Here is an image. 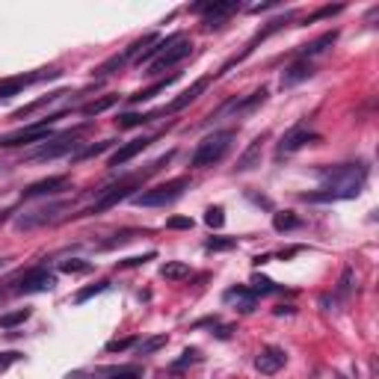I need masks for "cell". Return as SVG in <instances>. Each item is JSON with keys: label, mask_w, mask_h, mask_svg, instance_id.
I'll return each instance as SVG.
<instances>
[{"label": "cell", "mask_w": 379, "mask_h": 379, "mask_svg": "<svg viewBox=\"0 0 379 379\" xmlns=\"http://www.w3.org/2000/svg\"><path fill=\"white\" fill-rule=\"evenodd\" d=\"M152 143H154V139H152V136H139V139H131V143L119 145V148H116V152H113V154H110V161H107V163H110V166H113V169H116V166H125L127 161H134V157H136L139 152H145V148H148V145H152Z\"/></svg>", "instance_id": "obj_13"}, {"label": "cell", "mask_w": 379, "mask_h": 379, "mask_svg": "<svg viewBox=\"0 0 379 379\" xmlns=\"http://www.w3.org/2000/svg\"><path fill=\"white\" fill-rule=\"evenodd\" d=\"M116 101H119V95H101V98H95V101L83 104L81 113H83V116H101V113H107V110L113 107Z\"/></svg>", "instance_id": "obj_21"}, {"label": "cell", "mask_w": 379, "mask_h": 379, "mask_svg": "<svg viewBox=\"0 0 379 379\" xmlns=\"http://www.w3.org/2000/svg\"><path fill=\"white\" fill-rule=\"evenodd\" d=\"M54 77H59V68H39V72H30V74L6 77V81H0V101H3V98H12L18 92H24V89L33 86V83L54 81Z\"/></svg>", "instance_id": "obj_6"}, {"label": "cell", "mask_w": 379, "mask_h": 379, "mask_svg": "<svg viewBox=\"0 0 379 379\" xmlns=\"http://www.w3.org/2000/svg\"><path fill=\"white\" fill-rule=\"evenodd\" d=\"M166 228H193V219L190 216H172V219H166Z\"/></svg>", "instance_id": "obj_40"}, {"label": "cell", "mask_w": 379, "mask_h": 379, "mask_svg": "<svg viewBox=\"0 0 379 379\" xmlns=\"http://www.w3.org/2000/svg\"><path fill=\"white\" fill-rule=\"evenodd\" d=\"M335 42H338V30H329V33H323L320 39H314L311 45H303V48H299V59H308V57L323 54L326 48H332Z\"/></svg>", "instance_id": "obj_18"}, {"label": "cell", "mask_w": 379, "mask_h": 379, "mask_svg": "<svg viewBox=\"0 0 379 379\" xmlns=\"http://www.w3.org/2000/svg\"><path fill=\"white\" fill-rule=\"evenodd\" d=\"M12 214V211H0V223H6V216Z\"/></svg>", "instance_id": "obj_45"}, {"label": "cell", "mask_w": 379, "mask_h": 379, "mask_svg": "<svg viewBox=\"0 0 379 379\" xmlns=\"http://www.w3.org/2000/svg\"><path fill=\"white\" fill-rule=\"evenodd\" d=\"M125 63H127V59H125V54H116V57H110L107 63H104L101 68H98V77H107V74H113L116 68H122Z\"/></svg>", "instance_id": "obj_36"}, {"label": "cell", "mask_w": 379, "mask_h": 379, "mask_svg": "<svg viewBox=\"0 0 379 379\" xmlns=\"http://www.w3.org/2000/svg\"><path fill=\"white\" fill-rule=\"evenodd\" d=\"M273 228L276 232H294V228H303V219L294 211H282V214H273Z\"/></svg>", "instance_id": "obj_22"}, {"label": "cell", "mask_w": 379, "mask_h": 379, "mask_svg": "<svg viewBox=\"0 0 379 379\" xmlns=\"http://www.w3.org/2000/svg\"><path fill=\"white\" fill-rule=\"evenodd\" d=\"M86 131V125L83 127H74V131H65L63 136H51L48 143H42L36 148L33 154V161H57V157H65V154H77V148H81V134Z\"/></svg>", "instance_id": "obj_4"}, {"label": "cell", "mask_w": 379, "mask_h": 379, "mask_svg": "<svg viewBox=\"0 0 379 379\" xmlns=\"http://www.w3.org/2000/svg\"><path fill=\"white\" fill-rule=\"evenodd\" d=\"M166 341H169L166 335H154V338H148L145 344H139V356H152V353H157L161 347H166Z\"/></svg>", "instance_id": "obj_32"}, {"label": "cell", "mask_w": 379, "mask_h": 379, "mask_svg": "<svg viewBox=\"0 0 379 379\" xmlns=\"http://www.w3.org/2000/svg\"><path fill=\"white\" fill-rule=\"evenodd\" d=\"M136 234H139L136 228H125V232H119V234H113V237H110V240H104V243L98 246V249H101V252H110V249H116V246H125V243H131Z\"/></svg>", "instance_id": "obj_25"}, {"label": "cell", "mask_w": 379, "mask_h": 379, "mask_svg": "<svg viewBox=\"0 0 379 379\" xmlns=\"http://www.w3.org/2000/svg\"><path fill=\"white\" fill-rule=\"evenodd\" d=\"M249 291H252V294L258 296V294H278V291H282V287H278V285L273 282V278L255 276V278H252V287H249Z\"/></svg>", "instance_id": "obj_28"}, {"label": "cell", "mask_w": 379, "mask_h": 379, "mask_svg": "<svg viewBox=\"0 0 379 379\" xmlns=\"http://www.w3.org/2000/svg\"><path fill=\"white\" fill-rule=\"evenodd\" d=\"M258 163H261V136H258L255 143L240 154V161H237V172H249V169H255Z\"/></svg>", "instance_id": "obj_20"}, {"label": "cell", "mask_w": 379, "mask_h": 379, "mask_svg": "<svg viewBox=\"0 0 379 379\" xmlns=\"http://www.w3.org/2000/svg\"><path fill=\"white\" fill-rule=\"evenodd\" d=\"M113 379H143V373L136 371V367H122V371H116Z\"/></svg>", "instance_id": "obj_41"}, {"label": "cell", "mask_w": 379, "mask_h": 379, "mask_svg": "<svg viewBox=\"0 0 379 379\" xmlns=\"http://www.w3.org/2000/svg\"><path fill=\"white\" fill-rule=\"evenodd\" d=\"M161 276L169 278V282H178V278H187L190 276V267L184 261H166L161 267Z\"/></svg>", "instance_id": "obj_23"}, {"label": "cell", "mask_w": 379, "mask_h": 379, "mask_svg": "<svg viewBox=\"0 0 379 379\" xmlns=\"http://www.w3.org/2000/svg\"><path fill=\"white\" fill-rule=\"evenodd\" d=\"M338 12H344V3H335V6H323V9H317L314 15H308L303 24H314V21H320V18H332Z\"/></svg>", "instance_id": "obj_33"}, {"label": "cell", "mask_w": 379, "mask_h": 379, "mask_svg": "<svg viewBox=\"0 0 379 379\" xmlns=\"http://www.w3.org/2000/svg\"><path fill=\"white\" fill-rule=\"evenodd\" d=\"M119 145L116 139H104V143H98V145H89V148H81V152L74 154V161H89V157H98V154H104L107 148H113Z\"/></svg>", "instance_id": "obj_27"}, {"label": "cell", "mask_w": 379, "mask_h": 379, "mask_svg": "<svg viewBox=\"0 0 379 379\" xmlns=\"http://www.w3.org/2000/svg\"><path fill=\"white\" fill-rule=\"evenodd\" d=\"M234 131L228 127V131H216L211 134L207 139H202L198 143V148L193 152V157H190V166L193 169H207V166H216L223 163V157L232 152V143H234Z\"/></svg>", "instance_id": "obj_1"}, {"label": "cell", "mask_w": 379, "mask_h": 379, "mask_svg": "<svg viewBox=\"0 0 379 379\" xmlns=\"http://www.w3.org/2000/svg\"><path fill=\"white\" fill-rule=\"evenodd\" d=\"M240 3H234V0H207V3H193L190 6V12H198L205 18V27H223V21L232 12H237Z\"/></svg>", "instance_id": "obj_7"}, {"label": "cell", "mask_w": 379, "mask_h": 379, "mask_svg": "<svg viewBox=\"0 0 379 379\" xmlns=\"http://www.w3.org/2000/svg\"><path fill=\"white\" fill-rule=\"evenodd\" d=\"M21 353H18V350H6V353H0V373H3L6 371V367H12V365H18V362H21Z\"/></svg>", "instance_id": "obj_38"}, {"label": "cell", "mask_w": 379, "mask_h": 379, "mask_svg": "<svg viewBox=\"0 0 379 379\" xmlns=\"http://www.w3.org/2000/svg\"><path fill=\"white\" fill-rule=\"evenodd\" d=\"M323 187H335V190H353L362 193V187L367 181V166L365 163H344V166H329L320 169Z\"/></svg>", "instance_id": "obj_2"}, {"label": "cell", "mask_w": 379, "mask_h": 379, "mask_svg": "<svg viewBox=\"0 0 379 379\" xmlns=\"http://www.w3.org/2000/svg\"><path fill=\"white\" fill-rule=\"evenodd\" d=\"M134 344H136V338H116V341H110L104 350L107 353H125V350H131Z\"/></svg>", "instance_id": "obj_37"}, {"label": "cell", "mask_w": 379, "mask_h": 379, "mask_svg": "<svg viewBox=\"0 0 379 379\" xmlns=\"http://www.w3.org/2000/svg\"><path fill=\"white\" fill-rule=\"evenodd\" d=\"M237 246V237H211V240L205 243L207 252H228V249Z\"/></svg>", "instance_id": "obj_29"}, {"label": "cell", "mask_w": 379, "mask_h": 379, "mask_svg": "<svg viewBox=\"0 0 379 379\" xmlns=\"http://www.w3.org/2000/svg\"><path fill=\"white\" fill-rule=\"evenodd\" d=\"M68 187V178L65 175H51V178H42V181H36V184H30L24 190V198H39V196H54L59 193V190H65Z\"/></svg>", "instance_id": "obj_14"}, {"label": "cell", "mask_w": 379, "mask_h": 379, "mask_svg": "<svg viewBox=\"0 0 379 379\" xmlns=\"http://www.w3.org/2000/svg\"><path fill=\"white\" fill-rule=\"evenodd\" d=\"M24 320H30V308H18V311H9V314H0V329L9 332V329L21 326Z\"/></svg>", "instance_id": "obj_24"}, {"label": "cell", "mask_w": 379, "mask_h": 379, "mask_svg": "<svg viewBox=\"0 0 379 379\" xmlns=\"http://www.w3.org/2000/svg\"><path fill=\"white\" fill-rule=\"evenodd\" d=\"M59 116H48L45 122H36V125H27L21 131H12L6 136H0V148H18V145H30V143H48L54 136V122Z\"/></svg>", "instance_id": "obj_5"}, {"label": "cell", "mask_w": 379, "mask_h": 379, "mask_svg": "<svg viewBox=\"0 0 379 379\" xmlns=\"http://www.w3.org/2000/svg\"><path fill=\"white\" fill-rule=\"evenodd\" d=\"M57 285V276L48 273L45 267H33L30 273H24L21 278H18L15 291L18 294H45V291H54Z\"/></svg>", "instance_id": "obj_10"}, {"label": "cell", "mask_w": 379, "mask_h": 379, "mask_svg": "<svg viewBox=\"0 0 379 379\" xmlns=\"http://www.w3.org/2000/svg\"><path fill=\"white\" fill-rule=\"evenodd\" d=\"M190 54H193V42L181 36L178 42H172L161 57L154 59L152 65H148V74H161V72H166V68H175L178 63H184V59H187Z\"/></svg>", "instance_id": "obj_9"}, {"label": "cell", "mask_w": 379, "mask_h": 379, "mask_svg": "<svg viewBox=\"0 0 379 379\" xmlns=\"http://www.w3.org/2000/svg\"><path fill=\"white\" fill-rule=\"evenodd\" d=\"M65 207H68V202H54V205L36 207V211L18 216V219H15V228H18V232H33V228H42V225H48V223H54V219L63 214Z\"/></svg>", "instance_id": "obj_8"}, {"label": "cell", "mask_w": 379, "mask_h": 379, "mask_svg": "<svg viewBox=\"0 0 379 379\" xmlns=\"http://www.w3.org/2000/svg\"><path fill=\"white\" fill-rule=\"evenodd\" d=\"M338 379H344V376H338Z\"/></svg>", "instance_id": "obj_47"}, {"label": "cell", "mask_w": 379, "mask_h": 379, "mask_svg": "<svg viewBox=\"0 0 379 379\" xmlns=\"http://www.w3.org/2000/svg\"><path fill=\"white\" fill-rule=\"evenodd\" d=\"M317 136L314 131H308L305 125H296V127H291L285 136H282V143H278V148H276V157H285V154H294V152H299V148H305V145H311V143H317Z\"/></svg>", "instance_id": "obj_11"}, {"label": "cell", "mask_w": 379, "mask_h": 379, "mask_svg": "<svg viewBox=\"0 0 379 379\" xmlns=\"http://www.w3.org/2000/svg\"><path fill=\"white\" fill-rule=\"evenodd\" d=\"M205 89H207V77H202V81H196V83H193V86H190V89H184V92H181V95H178V98H175V101H172V104H169V107H163V110H161V113H178V110H184L187 104H193V101H196V98H198V95H202V92H205Z\"/></svg>", "instance_id": "obj_16"}, {"label": "cell", "mask_w": 379, "mask_h": 379, "mask_svg": "<svg viewBox=\"0 0 379 379\" xmlns=\"http://www.w3.org/2000/svg\"><path fill=\"white\" fill-rule=\"evenodd\" d=\"M285 365H287V353L282 350V347H267V350H261V353H258V358H255V367L261 373H267V376L278 373Z\"/></svg>", "instance_id": "obj_12"}, {"label": "cell", "mask_w": 379, "mask_h": 379, "mask_svg": "<svg viewBox=\"0 0 379 379\" xmlns=\"http://www.w3.org/2000/svg\"><path fill=\"white\" fill-rule=\"evenodd\" d=\"M187 187H190V178H172V181H166V184H157L152 190L136 193L131 202L139 207H163V205H172L175 198H181Z\"/></svg>", "instance_id": "obj_3"}, {"label": "cell", "mask_w": 379, "mask_h": 379, "mask_svg": "<svg viewBox=\"0 0 379 379\" xmlns=\"http://www.w3.org/2000/svg\"><path fill=\"white\" fill-rule=\"evenodd\" d=\"M205 223L207 225H211V228H223L225 225V211H223V207H207V211H205Z\"/></svg>", "instance_id": "obj_35"}, {"label": "cell", "mask_w": 379, "mask_h": 379, "mask_svg": "<svg viewBox=\"0 0 379 379\" xmlns=\"http://www.w3.org/2000/svg\"><path fill=\"white\" fill-rule=\"evenodd\" d=\"M350 287H353V270H344L341 285H338V296H347L350 294Z\"/></svg>", "instance_id": "obj_39"}, {"label": "cell", "mask_w": 379, "mask_h": 379, "mask_svg": "<svg viewBox=\"0 0 379 379\" xmlns=\"http://www.w3.org/2000/svg\"><path fill=\"white\" fill-rule=\"evenodd\" d=\"M273 6H278V0H267V3H258V6H252V12H267V9H273Z\"/></svg>", "instance_id": "obj_43"}, {"label": "cell", "mask_w": 379, "mask_h": 379, "mask_svg": "<svg viewBox=\"0 0 379 379\" xmlns=\"http://www.w3.org/2000/svg\"><path fill=\"white\" fill-rule=\"evenodd\" d=\"M59 95H65V92H51V95H45V98H39V101H33V104H27V107H21V110H15L12 113V119H24V116H30V113H36V110H42L45 104H51V101H57Z\"/></svg>", "instance_id": "obj_26"}, {"label": "cell", "mask_w": 379, "mask_h": 379, "mask_svg": "<svg viewBox=\"0 0 379 379\" xmlns=\"http://www.w3.org/2000/svg\"><path fill=\"white\" fill-rule=\"evenodd\" d=\"M308 77H314V65H311V59H296V63H291L285 68V74H282V86L285 89H291L296 83H303L308 81Z\"/></svg>", "instance_id": "obj_15"}, {"label": "cell", "mask_w": 379, "mask_h": 379, "mask_svg": "<svg viewBox=\"0 0 379 379\" xmlns=\"http://www.w3.org/2000/svg\"><path fill=\"white\" fill-rule=\"evenodd\" d=\"M157 116H163L161 110H154V113H122V116L116 119V125L122 127V131H131V127H143L148 122H154Z\"/></svg>", "instance_id": "obj_19"}, {"label": "cell", "mask_w": 379, "mask_h": 379, "mask_svg": "<svg viewBox=\"0 0 379 379\" xmlns=\"http://www.w3.org/2000/svg\"><path fill=\"white\" fill-rule=\"evenodd\" d=\"M107 287H110V282H98V285H89V287H83V291H77L74 303H77V305H83L86 299H92V296H98V294H104Z\"/></svg>", "instance_id": "obj_30"}, {"label": "cell", "mask_w": 379, "mask_h": 379, "mask_svg": "<svg viewBox=\"0 0 379 379\" xmlns=\"http://www.w3.org/2000/svg\"><path fill=\"white\" fill-rule=\"evenodd\" d=\"M196 358H198V350H187V353H184V358H178V362H175L172 367H184V365H193Z\"/></svg>", "instance_id": "obj_42"}, {"label": "cell", "mask_w": 379, "mask_h": 379, "mask_svg": "<svg viewBox=\"0 0 379 379\" xmlns=\"http://www.w3.org/2000/svg\"><path fill=\"white\" fill-rule=\"evenodd\" d=\"M228 335H232V326H223V329L216 332V338H228Z\"/></svg>", "instance_id": "obj_44"}, {"label": "cell", "mask_w": 379, "mask_h": 379, "mask_svg": "<svg viewBox=\"0 0 379 379\" xmlns=\"http://www.w3.org/2000/svg\"><path fill=\"white\" fill-rule=\"evenodd\" d=\"M178 77H181V74H178V72H172V74H169V77H163V81H157V83H152V86H148V89H139V92H136V95H131V104H143V101H152V98H154V95H161V92H166V89H169V86H172V83L178 81Z\"/></svg>", "instance_id": "obj_17"}, {"label": "cell", "mask_w": 379, "mask_h": 379, "mask_svg": "<svg viewBox=\"0 0 379 379\" xmlns=\"http://www.w3.org/2000/svg\"><path fill=\"white\" fill-rule=\"evenodd\" d=\"M59 270L68 273V276H72V273H89V270H92V264L83 261V258H72V261H63V264H59Z\"/></svg>", "instance_id": "obj_31"}, {"label": "cell", "mask_w": 379, "mask_h": 379, "mask_svg": "<svg viewBox=\"0 0 379 379\" xmlns=\"http://www.w3.org/2000/svg\"><path fill=\"white\" fill-rule=\"evenodd\" d=\"M9 264V258H0V270H3V267Z\"/></svg>", "instance_id": "obj_46"}, {"label": "cell", "mask_w": 379, "mask_h": 379, "mask_svg": "<svg viewBox=\"0 0 379 379\" xmlns=\"http://www.w3.org/2000/svg\"><path fill=\"white\" fill-rule=\"evenodd\" d=\"M157 252H145V255H134V258H125V261H119V270H131V267H143L148 261H154Z\"/></svg>", "instance_id": "obj_34"}]
</instances>
